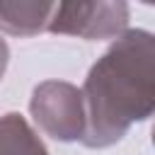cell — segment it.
<instances>
[{
    "mask_svg": "<svg viewBox=\"0 0 155 155\" xmlns=\"http://www.w3.org/2000/svg\"><path fill=\"white\" fill-rule=\"evenodd\" d=\"M7 65H10V46H7V41L0 36V80L5 78Z\"/></svg>",
    "mask_w": 155,
    "mask_h": 155,
    "instance_id": "cell-6",
    "label": "cell"
},
{
    "mask_svg": "<svg viewBox=\"0 0 155 155\" xmlns=\"http://www.w3.org/2000/svg\"><path fill=\"white\" fill-rule=\"evenodd\" d=\"M82 145L109 148L155 109V36L126 29L90 68L82 87Z\"/></svg>",
    "mask_w": 155,
    "mask_h": 155,
    "instance_id": "cell-1",
    "label": "cell"
},
{
    "mask_svg": "<svg viewBox=\"0 0 155 155\" xmlns=\"http://www.w3.org/2000/svg\"><path fill=\"white\" fill-rule=\"evenodd\" d=\"M29 111L34 124L61 143L82 140L85 133V102L80 87L65 80H44L31 90Z\"/></svg>",
    "mask_w": 155,
    "mask_h": 155,
    "instance_id": "cell-3",
    "label": "cell"
},
{
    "mask_svg": "<svg viewBox=\"0 0 155 155\" xmlns=\"http://www.w3.org/2000/svg\"><path fill=\"white\" fill-rule=\"evenodd\" d=\"M0 155H48V150L22 114L7 111L0 116Z\"/></svg>",
    "mask_w": 155,
    "mask_h": 155,
    "instance_id": "cell-5",
    "label": "cell"
},
{
    "mask_svg": "<svg viewBox=\"0 0 155 155\" xmlns=\"http://www.w3.org/2000/svg\"><path fill=\"white\" fill-rule=\"evenodd\" d=\"M56 0H0V31L19 39L48 29Z\"/></svg>",
    "mask_w": 155,
    "mask_h": 155,
    "instance_id": "cell-4",
    "label": "cell"
},
{
    "mask_svg": "<svg viewBox=\"0 0 155 155\" xmlns=\"http://www.w3.org/2000/svg\"><path fill=\"white\" fill-rule=\"evenodd\" d=\"M128 0H56L48 31L85 41H107L128 29Z\"/></svg>",
    "mask_w": 155,
    "mask_h": 155,
    "instance_id": "cell-2",
    "label": "cell"
}]
</instances>
